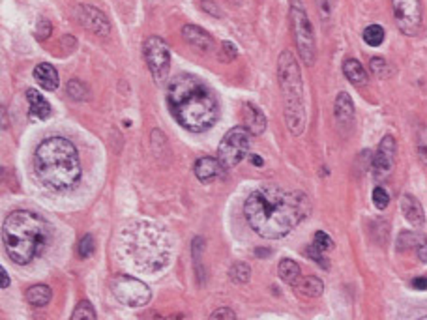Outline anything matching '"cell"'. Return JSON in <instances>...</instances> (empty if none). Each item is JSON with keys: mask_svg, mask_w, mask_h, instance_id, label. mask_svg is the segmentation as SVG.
<instances>
[{"mask_svg": "<svg viewBox=\"0 0 427 320\" xmlns=\"http://www.w3.org/2000/svg\"><path fill=\"white\" fill-rule=\"evenodd\" d=\"M34 173L45 188L66 191L81 178V160L73 143L64 137L42 140L34 152Z\"/></svg>", "mask_w": 427, "mask_h": 320, "instance_id": "obj_3", "label": "cell"}, {"mask_svg": "<svg viewBox=\"0 0 427 320\" xmlns=\"http://www.w3.org/2000/svg\"><path fill=\"white\" fill-rule=\"evenodd\" d=\"M51 30H53L51 23L47 21V19H40V21H38V27H36V38H38V40H47L51 36Z\"/></svg>", "mask_w": 427, "mask_h": 320, "instance_id": "obj_37", "label": "cell"}, {"mask_svg": "<svg viewBox=\"0 0 427 320\" xmlns=\"http://www.w3.org/2000/svg\"><path fill=\"white\" fill-rule=\"evenodd\" d=\"M291 23H293L294 42H296V49H298L302 62L306 66H313L317 60L315 34H313L308 12L302 6L300 0H293L291 4Z\"/></svg>", "mask_w": 427, "mask_h": 320, "instance_id": "obj_7", "label": "cell"}, {"mask_svg": "<svg viewBox=\"0 0 427 320\" xmlns=\"http://www.w3.org/2000/svg\"><path fill=\"white\" fill-rule=\"evenodd\" d=\"M49 240V229L42 217L27 210H15L4 221L2 242L15 264H28L40 257Z\"/></svg>", "mask_w": 427, "mask_h": 320, "instance_id": "obj_4", "label": "cell"}, {"mask_svg": "<svg viewBox=\"0 0 427 320\" xmlns=\"http://www.w3.org/2000/svg\"><path fill=\"white\" fill-rule=\"evenodd\" d=\"M27 301L34 307H45L51 301V288L47 285H34L27 291Z\"/></svg>", "mask_w": 427, "mask_h": 320, "instance_id": "obj_24", "label": "cell"}, {"mask_svg": "<svg viewBox=\"0 0 427 320\" xmlns=\"http://www.w3.org/2000/svg\"><path fill=\"white\" fill-rule=\"evenodd\" d=\"M416 150H418V156H420L422 163L427 165V125H424L420 132H418V137H416Z\"/></svg>", "mask_w": 427, "mask_h": 320, "instance_id": "obj_29", "label": "cell"}, {"mask_svg": "<svg viewBox=\"0 0 427 320\" xmlns=\"http://www.w3.org/2000/svg\"><path fill=\"white\" fill-rule=\"evenodd\" d=\"M285 122L293 135H302L306 127V103H304V83H302L300 66L291 51H283L278 60Z\"/></svg>", "mask_w": 427, "mask_h": 320, "instance_id": "obj_6", "label": "cell"}, {"mask_svg": "<svg viewBox=\"0 0 427 320\" xmlns=\"http://www.w3.org/2000/svg\"><path fill=\"white\" fill-rule=\"evenodd\" d=\"M223 171V165L219 163V160L214 158H201L195 163V176L203 184H210L219 176V173Z\"/></svg>", "mask_w": 427, "mask_h": 320, "instance_id": "obj_18", "label": "cell"}, {"mask_svg": "<svg viewBox=\"0 0 427 320\" xmlns=\"http://www.w3.org/2000/svg\"><path fill=\"white\" fill-rule=\"evenodd\" d=\"M373 204L378 210H385L390 204V195H388V191L382 186H377V188L373 189Z\"/></svg>", "mask_w": 427, "mask_h": 320, "instance_id": "obj_31", "label": "cell"}, {"mask_svg": "<svg viewBox=\"0 0 427 320\" xmlns=\"http://www.w3.org/2000/svg\"><path fill=\"white\" fill-rule=\"evenodd\" d=\"M424 234L420 232H414V230H405L401 232L400 238H398V249L400 251H406V249H416L418 245L422 244L424 240Z\"/></svg>", "mask_w": 427, "mask_h": 320, "instance_id": "obj_25", "label": "cell"}, {"mask_svg": "<svg viewBox=\"0 0 427 320\" xmlns=\"http://www.w3.org/2000/svg\"><path fill=\"white\" fill-rule=\"evenodd\" d=\"M311 212V201L304 191L265 184L253 189L244 204V216L259 236L280 240L296 229Z\"/></svg>", "mask_w": 427, "mask_h": 320, "instance_id": "obj_1", "label": "cell"}, {"mask_svg": "<svg viewBox=\"0 0 427 320\" xmlns=\"http://www.w3.org/2000/svg\"><path fill=\"white\" fill-rule=\"evenodd\" d=\"M145 51V60L156 83H163L169 75V66H171V51L167 42L160 36H150L143 45Z\"/></svg>", "mask_w": 427, "mask_h": 320, "instance_id": "obj_10", "label": "cell"}, {"mask_svg": "<svg viewBox=\"0 0 427 320\" xmlns=\"http://www.w3.org/2000/svg\"><path fill=\"white\" fill-rule=\"evenodd\" d=\"M242 122H244L245 130L252 135H263V133L267 132V116H265V112L260 111L257 105L244 103Z\"/></svg>", "mask_w": 427, "mask_h": 320, "instance_id": "obj_14", "label": "cell"}, {"mask_svg": "<svg viewBox=\"0 0 427 320\" xmlns=\"http://www.w3.org/2000/svg\"><path fill=\"white\" fill-rule=\"evenodd\" d=\"M27 101H28V111H30V116H32V119H38V120L49 119L51 105L47 99L43 98L40 92L34 90V88H28Z\"/></svg>", "mask_w": 427, "mask_h": 320, "instance_id": "obj_19", "label": "cell"}, {"mask_svg": "<svg viewBox=\"0 0 427 320\" xmlns=\"http://www.w3.org/2000/svg\"><path fill=\"white\" fill-rule=\"evenodd\" d=\"M416 255H418L422 262H427V238H424L422 244L416 247Z\"/></svg>", "mask_w": 427, "mask_h": 320, "instance_id": "obj_40", "label": "cell"}, {"mask_svg": "<svg viewBox=\"0 0 427 320\" xmlns=\"http://www.w3.org/2000/svg\"><path fill=\"white\" fill-rule=\"evenodd\" d=\"M395 25L405 36H418L422 30V0H392Z\"/></svg>", "mask_w": 427, "mask_h": 320, "instance_id": "obj_11", "label": "cell"}, {"mask_svg": "<svg viewBox=\"0 0 427 320\" xmlns=\"http://www.w3.org/2000/svg\"><path fill=\"white\" fill-rule=\"evenodd\" d=\"M122 245L134 264L143 271H160L171 257L167 234L147 221L130 225V229L122 232Z\"/></svg>", "mask_w": 427, "mask_h": 320, "instance_id": "obj_5", "label": "cell"}, {"mask_svg": "<svg viewBox=\"0 0 427 320\" xmlns=\"http://www.w3.org/2000/svg\"><path fill=\"white\" fill-rule=\"evenodd\" d=\"M229 275L234 283H247L249 278H252V268L244 262H236V264L231 266V271Z\"/></svg>", "mask_w": 427, "mask_h": 320, "instance_id": "obj_27", "label": "cell"}, {"mask_svg": "<svg viewBox=\"0 0 427 320\" xmlns=\"http://www.w3.org/2000/svg\"><path fill=\"white\" fill-rule=\"evenodd\" d=\"M236 56H239V49L231 42H225L221 45V53H219V60L221 62H232Z\"/></svg>", "mask_w": 427, "mask_h": 320, "instance_id": "obj_34", "label": "cell"}, {"mask_svg": "<svg viewBox=\"0 0 427 320\" xmlns=\"http://www.w3.org/2000/svg\"><path fill=\"white\" fill-rule=\"evenodd\" d=\"M68 94H70L71 98L73 99H83L84 96H86V86H84L79 79H73V81H70L68 83Z\"/></svg>", "mask_w": 427, "mask_h": 320, "instance_id": "obj_33", "label": "cell"}, {"mask_svg": "<svg viewBox=\"0 0 427 320\" xmlns=\"http://www.w3.org/2000/svg\"><path fill=\"white\" fill-rule=\"evenodd\" d=\"M395 153H398V145L392 135H386L380 140L377 152L373 156L371 161V171L375 180L382 182L386 180L390 174H392L393 167H395Z\"/></svg>", "mask_w": 427, "mask_h": 320, "instance_id": "obj_12", "label": "cell"}, {"mask_svg": "<svg viewBox=\"0 0 427 320\" xmlns=\"http://www.w3.org/2000/svg\"><path fill=\"white\" fill-rule=\"evenodd\" d=\"M111 291L114 298L119 299L122 306L127 307L147 306L152 296L147 283L132 275H114L111 279Z\"/></svg>", "mask_w": 427, "mask_h": 320, "instance_id": "obj_9", "label": "cell"}, {"mask_svg": "<svg viewBox=\"0 0 427 320\" xmlns=\"http://www.w3.org/2000/svg\"><path fill=\"white\" fill-rule=\"evenodd\" d=\"M343 73L347 77V81H350L356 86H362V84L367 83V71L362 64L358 62L356 58H347L343 62Z\"/></svg>", "mask_w": 427, "mask_h": 320, "instance_id": "obj_21", "label": "cell"}, {"mask_svg": "<svg viewBox=\"0 0 427 320\" xmlns=\"http://www.w3.org/2000/svg\"><path fill=\"white\" fill-rule=\"evenodd\" d=\"M385 28L380 25H369V27L364 30V42L369 45V47H378L385 42Z\"/></svg>", "mask_w": 427, "mask_h": 320, "instance_id": "obj_26", "label": "cell"}, {"mask_svg": "<svg viewBox=\"0 0 427 320\" xmlns=\"http://www.w3.org/2000/svg\"><path fill=\"white\" fill-rule=\"evenodd\" d=\"M278 273H280V278L291 286L298 285V281L302 279L300 266L296 264L294 260H291V258H283V260H281L280 264H278Z\"/></svg>", "mask_w": 427, "mask_h": 320, "instance_id": "obj_22", "label": "cell"}, {"mask_svg": "<svg viewBox=\"0 0 427 320\" xmlns=\"http://www.w3.org/2000/svg\"><path fill=\"white\" fill-rule=\"evenodd\" d=\"M369 66H371L373 73H375L377 77H380V79L388 75V62H386L385 58H378V56H375V58H371Z\"/></svg>", "mask_w": 427, "mask_h": 320, "instance_id": "obj_36", "label": "cell"}, {"mask_svg": "<svg viewBox=\"0 0 427 320\" xmlns=\"http://www.w3.org/2000/svg\"><path fill=\"white\" fill-rule=\"evenodd\" d=\"M313 245L326 253V251L334 249V240H332V238H330L326 232H322V230H317L315 236H313Z\"/></svg>", "mask_w": 427, "mask_h": 320, "instance_id": "obj_32", "label": "cell"}, {"mask_svg": "<svg viewBox=\"0 0 427 320\" xmlns=\"http://www.w3.org/2000/svg\"><path fill=\"white\" fill-rule=\"evenodd\" d=\"M0 275H2V288L10 286V275H8L6 268H0Z\"/></svg>", "mask_w": 427, "mask_h": 320, "instance_id": "obj_42", "label": "cell"}, {"mask_svg": "<svg viewBox=\"0 0 427 320\" xmlns=\"http://www.w3.org/2000/svg\"><path fill=\"white\" fill-rule=\"evenodd\" d=\"M298 293L302 296H306V298H319L324 291V283H322L321 279L315 278V275H308V278H304L298 281Z\"/></svg>", "mask_w": 427, "mask_h": 320, "instance_id": "obj_23", "label": "cell"}, {"mask_svg": "<svg viewBox=\"0 0 427 320\" xmlns=\"http://www.w3.org/2000/svg\"><path fill=\"white\" fill-rule=\"evenodd\" d=\"M401 212H403V216H405V219L411 225H414V227H424V223H426V214H424V208H422V204L420 201L416 199L414 195H408V193H405V195L401 197Z\"/></svg>", "mask_w": 427, "mask_h": 320, "instance_id": "obj_16", "label": "cell"}, {"mask_svg": "<svg viewBox=\"0 0 427 320\" xmlns=\"http://www.w3.org/2000/svg\"><path fill=\"white\" fill-rule=\"evenodd\" d=\"M199 4H201V8H203L204 12H210V14L216 15V17H219V15H221V12H219L217 4L216 2H212V0H201Z\"/></svg>", "mask_w": 427, "mask_h": 320, "instance_id": "obj_39", "label": "cell"}, {"mask_svg": "<svg viewBox=\"0 0 427 320\" xmlns=\"http://www.w3.org/2000/svg\"><path fill=\"white\" fill-rule=\"evenodd\" d=\"M71 319L73 320H81V319L94 320L96 319V311L92 309V306L88 304V301H81V304L75 307V311L71 313Z\"/></svg>", "mask_w": 427, "mask_h": 320, "instance_id": "obj_28", "label": "cell"}, {"mask_svg": "<svg viewBox=\"0 0 427 320\" xmlns=\"http://www.w3.org/2000/svg\"><path fill=\"white\" fill-rule=\"evenodd\" d=\"M413 286L416 291H427V278L420 275V278L413 279Z\"/></svg>", "mask_w": 427, "mask_h": 320, "instance_id": "obj_41", "label": "cell"}, {"mask_svg": "<svg viewBox=\"0 0 427 320\" xmlns=\"http://www.w3.org/2000/svg\"><path fill=\"white\" fill-rule=\"evenodd\" d=\"M217 319H227V320H234L236 319V313L234 311H231V309H217V311H214L212 313V320H217Z\"/></svg>", "mask_w": 427, "mask_h": 320, "instance_id": "obj_38", "label": "cell"}, {"mask_svg": "<svg viewBox=\"0 0 427 320\" xmlns=\"http://www.w3.org/2000/svg\"><path fill=\"white\" fill-rule=\"evenodd\" d=\"M249 147H252V133L245 127H232L225 133V137L217 147V160L225 171L234 169L249 153Z\"/></svg>", "mask_w": 427, "mask_h": 320, "instance_id": "obj_8", "label": "cell"}, {"mask_svg": "<svg viewBox=\"0 0 427 320\" xmlns=\"http://www.w3.org/2000/svg\"><path fill=\"white\" fill-rule=\"evenodd\" d=\"M34 79L38 81V84L42 86L43 90H49V92L56 90V88H58V84H60V81H58V73H56L55 68L47 62H42L36 66Z\"/></svg>", "mask_w": 427, "mask_h": 320, "instance_id": "obj_20", "label": "cell"}, {"mask_svg": "<svg viewBox=\"0 0 427 320\" xmlns=\"http://www.w3.org/2000/svg\"><path fill=\"white\" fill-rule=\"evenodd\" d=\"M182 38L191 45V47H195V49L199 51H204V53H208V51H212V47H214V38H212L206 30H203L201 27H197V25H186V27L182 28Z\"/></svg>", "mask_w": 427, "mask_h": 320, "instance_id": "obj_15", "label": "cell"}, {"mask_svg": "<svg viewBox=\"0 0 427 320\" xmlns=\"http://www.w3.org/2000/svg\"><path fill=\"white\" fill-rule=\"evenodd\" d=\"M96 249V242H94V236L92 234H86V236L81 238V242H79V257L81 258H88L94 253Z\"/></svg>", "mask_w": 427, "mask_h": 320, "instance_id": "obj_30", "label": "cell"}, {"mask_svg": "<svg viewBox=\"0 0 427 320\" xmlns=\"http://www.w3.org/2000/svg\"><path fill=\"white\" fill-rule=\"evenodd\" d=\"M334 116L341 125H350L354 122V103L347 92H339L334 103Z\"/></svg>", "mask_w": 427, "mask_h": 320, "instance_id": "obj_17", "label": "cell"}, {"mask_svg": "<svg viewBox=\"0 0 427 320\" xmlns=\"http://www.w3.org/2000/svg\"><path fill=\"white\" fill-rule=\"evenodd\" d=\"M167 105L184 130L203 133L219 119V103L214 92L195 75L182 73L167 86Z\"/></svg>", "mask_w": 427, "mask_h": 320, "instance_id": "obj_2", "label": "cell"}, {"mask_svg": "<svg viewBox=\"0 0 427 320\" xmlns=\"http://www.w3.org/2000/svg\"><path fill=\"white\" fill-rule=\"evenodd\" d=\"M252 163H253V165H257V167H260V165H263V160H260L259 156H255V153H253V156H252Z\"/></svg>", "mask_w": 427, "mask_h": 320, "instance_id": "obj_43", "label": "cell"}, {"mask_svg": "<svg viewBox=\"0 0 427 320\" xmlns=\"http://www.w3.org/2000/svg\"><path fill=\"white\" fill-rule=\"evenodd\" d=\"M306 255H308L309 258H313L317 264L322 266V268H328V266H330L328 260L324 258V251H321V249H319V247H315V245H313V244L309 245L308 251H306Z\"/></svg>", "mask_w": 427, "mask_h": 320, "instance_id": "obj_35", "label": "cell"}, {"mask_svg": "<svg viewBox=\"0 0 427 320\" xmlns=\"http://www.w3.org/2000/svg\"><path fill=\"white\" fill-rule=\"evenodd\" d=\"M77 19L86 30H90L96 36H107L111 32V25H109L107 17L99 12L98 8L79 4Z\"/></svg>", "mask_w": 427, "mask_h": 320, "instance_id": "obj_13", "label": "cell"}]
</instances>
